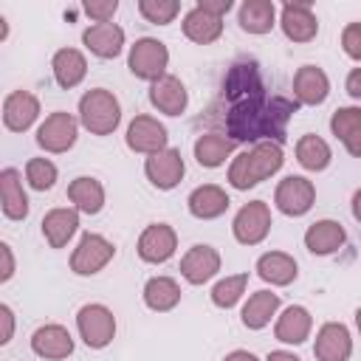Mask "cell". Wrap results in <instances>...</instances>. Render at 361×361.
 Masks as SVG:
<instances>
[{"instance_id": "2", "label": "cell", "mask_w": 361, "mask_h": 361, "mask_svg": "<svg viewBox=\"0 0 361 361\" xmlns=\"http://www.w3.org/2000/svg\"><path fill=\"white\" fill-rule=\"evenodd\" d=\"M285 164V155H282V144L276 141H262V144H254L251 149H243L240 155H234L231 166H228V183L240 192L268 180L271 175H276Z\"/></svg>"}, {"instance_id": "46", "label": "cell", "mask_w": 361, "mask_h": 361, "mask_svg": "<svg viewBox=\"0 0 361 361\" xmlns=\"http://www.w3.org/2000/svg\"><path fill=\"white\" fill-rule=\"evenodd\" d=\"M223 361H259L254 353H248V350H231Z\"/></svg>"}, {"instance_id": "22", "label": "cell", "mask_w": 361, "mask_h": 361, "mask_svg": "<svg viewBox=\"0 0 361 361\" xmlns=\"http://www.w3.org/2000/svg\"><path fill=\"white\" fill-rule=\"evenodd\" d=\"M228 206H231V200H228L226 189L217 186V183L195 186V189L189 192V197H186V209H189V214L197 217V220H214V217L226 214Z\"/></svg>"}, {"instance_id": "38", "label": "cell", "mask_w": 361, "mask_h": 361, "mask_svg": "<svg viewBox=\"0 0 361 361\" xmlns=\"http://www.w3.org/2000/svg\"><path fill=\"white\" fill-rule=\"evenodd\" d=\"M56 164L51 161V158H28L25 161V180H28V186L31 189H37V192H45V189H51L54 183H56Z\"/></svg>"}, {"instance_id": "19", "label": "cell", "mask_w": 361, "mask_h": 361, "mask_svg": "<svg viewBox=\"0 0 361 361\" xmlns=\"http://www.w3.org/2000/svg\"><path fill=\"white\" fill-rule=\"evenodd\" d=\"M82 42L99 59H116L124 48V28L116 23H93L82 31Z\"/></svg>"}, {"instance_id": "23", "label": "cell", "mask_w": 361, "mask_h": 361, "mask_svg": "<svg viewBox=\"0 0 361 361\" xmlns=\"http://www.w3.org/2000/svg\"><path fill=\"white\" fill-rule=\"evenodd\" d=\"M327 93H330V79L319 65H302L293 73V96L299 104L316 107L327 99Z\"/></svg>"}, {"instance_id": "47", "label": "cell", "mask_w": 361, "mask_h": 361, "mask_svg": "<svg viewBox=\"0 0 361 361\" xmlns=\"http://www.w3.org/2000/svg\"><path fill=\"white\" fill-rule=\"evenodd\" d=\"M265 361H302V358L293 355V353H288V350H274V353H268Z\"/></svg>"}, {"instance_id": "13", "label": "cell", "mask_w": 361, "mask_h": 361, "mask_svg": "<svg viewBox=\"0 0 361 361\" xmlns=\"http://www.w3.org/2000/svg\"><path fill=\"white\" fill-rule=\"evenodd\" d=\"M279 25L290 42H310L319 34V20H316L310 3H305V0L285 3L279 11Z\"/></svg>"}, {"instance_id": "40", "label": "cell", "mask_w": 361, "mask_h": 361, "mask_svg": "<svg viewBox=\"0 0 361 361\" xmlns=\"http://www.w3.org/2000/svg\"><path fill=\"white\" fill-rule=\"evenodd\" d=\"M82 8H85V14H87L90 20H96V23H110L113 14L118 11V0H87Z\"/></svg>"}, {"instance_id": "8", "label": "cell", "mask_w": 361, "mask_h": 361, "mask_svg": "<svg viewBox=\"0 0 361 361\" xmlns=\"http://www.w3.org/2000/svg\"><path fill=\"white\" fill-rule=\"evenodd\" d=\"M313 200H316V186L302 175H288L274 189V206L288 217L307 214L313 209Z\"/></svg>"}, {"instance_id": "5", "label": "cell", "mask_w": 361, "mask_h": 361, "mask_svg": "<svg viewBox=\"0 0 361 361\" xmlns=\"http://www.w3.org/2000/svg\"><path fill=\"white\" fill-rule=\"evenodd\" d=\"M76 330H79V338L90 350H104L116 338V316L102 302L82 305L76 310Z\"/></svg>"}, {"instance_id": "14", "label": "cell", "mask_w": 361, "mask_h": 361, "mask_svg": "<svg viewBox=\"0 0 361 361\" xmlns=\"http://www.w3.org/2000/svg\"><path fill=\"white\" fill-rule=\"evenodd\" d=\"M313 355H316V361H350L353 336H350L347 324H341V322L322 324L316 333V341H313Z\"/></svg>"}, {"instance_id": "35", "label": "cell", "mask_w": 361, "mask_h": 361, "mask_svg": "<svg viewBox=\"0 0 361 361\" xmlns=\"http://www.w3.org/2000/svg\"><path fill=\"white\" fill-rule=\"evenodd\" d=\"M141 296H144V305L149 310L166 313V310L178 307V302H180V285L172 276H149L144 282Z\"/></svg>"}, {"instance_id": "1", "label": "cell", "mask_w": 361, "mask_h": 361, "mask_svg": "<svg viewBox=\"0 0 361 361\" xmlns=\"http://www.w3.org/2000/svg\"><path fill=\"white\" fill-rule=\"evenodd\" d=\"M296 113V104L282 96H254L231 104L226 116V133L240 144H262V141H285V127L290 116Z\"/></svg>"}, {"instance_id": "49", "label": "cell", "mask_w": 361, "mask_h": 361, "mask_svg": "<svg viewBox=\"0 0 361 361\" xmlns=\"http://www.w3.org/2000/svg\"><path fill=\"white\" fill-rule=\"evenodd\" d=\"M355 327H358V336H361V307L355 310Z\"/></svg>"}, {"instance_id": "11", "label": "cell", "mask_w": 361, "mask_h": 361, "mask_svg": "<svg viewBox=\"0 0 361 361\" xmlns=\"http://www.w3.org/2000/svg\"><path fill=\"white\" fill-rule=\"evenodd\" d=\"M124 141H127V147H130L133 152L155 155V152L166 149L169 133H166V127H164L155 116H135V118L127 124Z\"/></svg>"}, {"instance_id": "45", "label": "cell", "mask_w": 361, "mask_h": 361, "mask_svg": "<svg viewBox=\"0 0 361 361\" xmlns=\"http://www.w3.org/2000/svg\"><path fill=\"white\" fill-rule=\"evenodd\" d=\"M344 90H347V93H350L355 102H361V68H353V71L347 73Z\"/></svg>"}, {"instance_id": "29", "label": "cell", "mask_w": 361, "mask_h": 361, "mask_svg": "<svg viewBox=\"0 0 361 361\" xmlns=\"http://www.w3.org/2000/svg\"><path fill=\"white\" fill-rule=\"evenodd\" d=\"M330 133L353 158H361V107H338L330 116Z\"/></svg>"}, {"instance_id": "16", "label": "cell", "mask_w": 361, "mask_h": 361, "mask_svg": "<svg viewBox=\"0 0 361 361\" xmlns=\"http://www.w3.org/2000/svg\"><path fill=\"white\" fill-rule=\"evenodd\" d=\"M31 350L45 361H62L73 353V336L62 324H39L31 333Z\"/></svg>"}, {"instance_id": "28", "label": "cell", "mask_w": 361, "mask_h": 361, "mask_svg": "<svg viewBox=\"0 0 361 361\" xmlns=\"http://www.w3.org/2000/svg\"><path fill=\"white\" fill-rule=\"evenodd\" d=\"M0 203H3V214L8 220H25L28 217V195H25L20 172L14 166H6L0 172Z\"/></svg>"}, {"instance_id": "3", "label": "cell", "mask_w": 361, "mask_h": 361, "mask_svg": "<svg viewBox=\"0 0 361 361\" xmlns=\"http://www.w3.org/2000/svg\"><path fill=\"white\" fill-rule=\"evenodd\" d=\"M121 121V104L113 90L107 87H90L79 99V124L90 135H110L116 133Z\"/></svg>"}, {"instance_id": "15", "label": "cell", "mask_w": 361, "mask_h": 361, "mask_svg": "<svg viewBox=\"0 0 361 361\" xmlns=\"http://www.w3.org/2000/svg\"><path fill=\"white\" fill-rule=\"evenodd\" d=\"M217 271H220V251L214 245L197 243L180 257V276L189 285H203V282L214 279Z\"/></svg>"}, {"instance_id": "4", "label": "cell", "mask_w": 361, "mask_h": 361, "mask_svg": "<svg viewBox=\"0 0 361 361\" xmlns=\"http://www.w3.org/2000/svg\"><path fill=\"white\" fill-rule=\"evenodd\" d=\"M166 65H169V48L155 39V37H141L130 45L127 54V68L135 79L144 82H158L161 76H166Z\"/></svg>"}, {"instance_id": "34", "label": "cell", "mask_w": 361, "mask_h": 361, "mask_svg": "<svg viewBox=\"0 0 361 361\" xmlns=\"http://www.w3.org/2000/svg\"><path fill=\"white\" fill-rule=\"evenodd\" d=\"M279 310V293L274 290H257L248 296V302L243 305V313H240V322L243 327L248 330H262Z\"/></svg>"}, {"instance_id": "33", "label": "cell", "mask_w": 361, "mask_h": 361, "mask_svg": "<svg viewBox=\"0 0 361 361\" xmlns=\"http://www.w3.org/2000/svg\"><path fill=\"white\" fill-rule=\"evenodd\" d=\"M237 23L245 34H268L276 25V6L271 0H245L237 8Z\"/></svg>"}, {"instance_id": "27", "label": "cell", "mask_w": 361, "mask_h": 361, "mask_svg": "<svg viewBox=\"0 0 361 361\" xmlns=\"http://www.w3.org/2000/svg\"><path fill=\"white\" fill-rule=\"evenodd\" d=\"M183 37L197 42V45H212L220 39L223 34V17H214L209 11H203L200 6H192L186 14H183Z\"/></svg>"}, {"instance_id": "24", "label": "cell", "mask_w": 361, "mask_h": 361, "mask_svg": "<svg viewBox=\"0 0 361 361\" xmlns=\"http://www.w3.org/2000/svg\"><path fill=\"white\" fill-rule=\"evenodd\" d=\"M39 228L51 248H65L71 243V237L79 231V212L68 209V206H56V209L45 212Z\"/></svg>"}, {"instance_id": "32", "label": "cell", "mask_w": 361, "mask_h": 361, "mask_svg": "<svg viewBox=\"0 0 361 361\" xmlns=\"http://www.w3.org/2000/svg\"><path fill=\"white\" fill-rule=\"evenodd\" d=\"M68 200L82 214H99L104 209V186L90 175H79L68 183Z\"/></svg>"}, {"instance_id": "10", "label": "cell", "mask_w": 361, "mask_h": 361, "mask_svg": "<svg viewBox=\"0 0 361 361\" xmlns=\"http://www.w3.org/2000/svg\"><path fill=\"white\" fill-rule=\"evenodd\" d=\"M144 175H147V180H149L155 189H161V192L175 189V186L183 180V175H186V164H183L180 149L166 147V149H161V152H155V155H147V161H144Z\"/></svg>"}, {"instance_id": "6", "label": "cell", "mask_w": 361, "mask_h": 361, "mask_svg": "<svg viewBox=\"0 0 361 361\" xmlns=\"http://www.w3.org/2000/svg\"><path fill=\"white\" fill-rule=\"evenodd\" d=\"M116 257V245L104 237V234H96V231H87L79 237L73 254H71V271L76 276H93L99 274L110 259Z\"/></svg>"}, {"instance_id": "25", "label": "cell", "mask_w": 361, "mask_h": 361, "mask_svg": "<svg viewBox=\"0 0 361 361\" xmlns=\"http://www.w3.org/2000/svg\"><path fill=\"white\" fill-rule=\"evenodd\" d=\"M344 240H347V231L338 220H316L305 231V248L310 254H319V257L338 251L344 245Z\"/></svg>"}, {"instance_id": "31", "label": "cell", "mask_w": 361, "mask_h": 361, "mask_svg": "<svg viewBox=\"0 0 361 361\" xmlns=\"http://www.w3.org/2000/svg\"><path fill=\"white\" fill-rule=\"evenodd\" d=\"M237 149V141L231 135H223V133H203L197 141H195V161L206 169H214V166H223L226 158H231Z\"/></svg>"}, {"instance_id": "36", "label": "cell", "mask_w": 361, "mask_h": 361, "mask_svg": "<svg viewBox=\"0 0 361 361\" xmlns=\"http://www.w3.org/2000/svg\"><path fill=\"white\" fill-rule=\"evenodd\" d=\"M296 161L307 169V172H322L330 166L333 161V149L324 138L313 135V133H305L299 141H296Z\"/></svg>"}, {"instance_id": "21", "label": "cell", "mask_w": 361, "mask_h": 361, "mask_svg": "<svg viewBox=\"0 0 361 361\" xmlns=\"http://www.w3.org/2000/svg\"><path fill=\"white\" fill-rule=\"evenodd\" d=\"M149 104L164 116H180L189 104V93L178 76H161L149 85Z\"/></svg>"}, {"instance_id": "48", "label": "cell", "mask_w": 361, "mask_h": 361, "mask_svg": "<svg viewBox=\"0 0 361 361\" xmlns=\"http://www.w3.org/2000/svg\"><path fill=\"white\" fill-rule=\"evenodd\" d=\"M350 206H353V217L361 223V189H355V195H353V203H350Z\"/></svg>"}, {"instance_id": "39", "label": "cell", "mask_w": 361, "mask_h": 361, "mask_svg": "<svg viewBox=\"0 0 361 361\" xmlns=\"http://www.w3.org/2000/svg\"><path fill=\"white\" fill-rule=\"evenodd\" d=\"M138 11L152 25H169L180 14L178 0H138Z\"/></svg>"}, {"instance_id": "9", "label": "cell", "mask_w": 361, "mask_h": 361, "mask_svg": "<svg viewBox=\"0 0 361 361\" xmlns=\"http://www.w3.org/2000/svg\"><path fill=\"white\" fill-rule=\"evenodd\" d=\"M271 231V209L265 200H251L245 203L234 220H231V234L240 245H259Z\"/></svg>"}, {"instance_id": "43", "label": "cell", "mask_w": 361, "mask_h": 361, "mask_svg": "<svg viewBox=\"0 0 361 361\" xmlns=\"http://www.w3.org/2000/svg\"><path fill=\"white\" fill-rule=\"evenodd\" d=\"M0 322H3V333H0V344H8L14 338V313L8 305H0Z\"/></svg>"}, {"instance_id": "18", "label": "cell", "mask_w": 361, "mask_h": 361, "mask_svg": "<svg viewBox=\"0 0 361 361\" xmlns=\"http://www.w3.org/2000/svg\"><path fill=\"white\" fill-rule=\"evenodd\" d=\"M223 93L231 99V104H237V102H243V99L265 96L262 76H259L257 65H254V62H234V65H231V71L226 73Z\"/></svg>"}, {"instance_id": "41", "label": "cell", "mask_w": 361, "mask_h": 361, "mask_svg": "<svg viewBox=\"0 0 361 361\" xmlns=\"http://www.w3.org/2000/svg\"><path fill=\"white\" fill-rule=\"evenodd\" d=\"M341 48L350 59L361 62V23H350L341 31Z\"/></svg>"}, {"instance_id": "30", "label": "cell", "mask_w": 361, "mask_h": 361, "mask_svg": "<svg viewBox=\"0 0 361 361\" xmlns=\"http://www.w3.org/2000/svg\"><path fill=\"white\" fill-rule=\"evenodd\" d=\"M51 71H54L56 85L71 90V87L82 85V79L87 76V59L76 48H59L54 54V59H51Z\"/></svg>"}, {"instance_id": "17", "label": "cell", "mask_w": 361, "mask_h": 361, "mask_svg": "<svg viewBox=\"0 0 361 361\" xmlns=\"http://www.w3.org/2000/svg\"><path fill=\"white\" fill-rule=\"evenodd\" d=\"M39 118V99L28 90H11L3 99V124L11 133H25Z\"/></svg>"}, {"instance_id": "26", "label": "cell", "mask_w": 361, "mask_h": 361, "mask_svg": "<svg viewBox=\"0 0 361 361\" xmlns=\"http://www.w3.org/2000/svg\"><path fill=\"white\" fill-rule=\"evenodd\" d=\"M254 271H257V276H259L262 282L276 285V288H285V285H290V282L296 279L299 265H296V259H293L290 254H285V251H265V254L257 259Z\"/></svg>"}, {"instance_id": "44", "label": "cell", "mask_w": 361, "mask_h": 361, "mask_svg": "<svg viewBox=\"0 0 361 361\" xmlns=\"http://www.w3.org/2000/svg\"><path fill=\"white\" fill-rule=\"evenodd\" d=\"M195 6H200L203 11H209V14H214V17H226L234 3H231V0H197Z\"/></svg>"}, {"instance_id": "7", "label": "cell", "mask_w": 361, "mask_h": 361, "mask_svg": "<svg viewBox=\"0 0 361 361\" xmlns=\"http://www.w3.org/2000/svg\"><path fill=\"white\" fill-rule=\"evenodd\" d=\"M76 135H79V121L65 110H54L37 127V147L51 155H59L76 144Z\"/></svg>"}, {"instance_id": "12", "label": "cell", "mask_w": 361, "mask_h": 361, "mask_svg": "<svg viewBox=\"0 0 361 361\" xmlns=\"http://www.w3.org/2000/svg\"><path fill=\"white\" fill-rule=\"evenodd\" d=\"M175 248H178V234H175V228H172L169 223H149V226L141 231L138 245H135L138 257H141L144 262H149V265L166 262V259L175 254Z\"/></svg>"}, {"instance_id": "20", "label": "cell", "mask_w": 361, "mask_h": 361, "mask_svg": "<svg viewBox=\"0 0 361 361\" xmlns=\"http://www.w3.org/2000/svg\"><path fill=\"white\" fill-rule=\"evenodd\" d=\"M310 330H313V316L307 307L302 305H288L279 316H276V324H274V336L276 341L282 344H305L310 338Z\"/></svg>"}, {"instance_id": "37", "label": "cell", "mask_w": 361, "mask_h": 361, "mask_svg": "<svg viewBox=\"0 0 361 361\" xmlns=\"http://www.w3.org/2000/svg\"><path fill=\"white\" fill-rule=\"evenodd\" d=\"M245 285H248V271H240V274H231V276L214 282V288H212V293H209V296H212V305L220 307V310L234 307V305L243 299Z\"/></svg>"}, {"instance_id": "42", "label": "cell", "mask_w": 361, "mask_h": 361, "mask_svg": "<svg viewBox=\"0 0 361 361\" xmlns=\"http://www.w3.org/2000/svg\"><path fill=\"white\" fill-rule=\"evenodd\" d=\"M14 276V254L8 243H0V282H8Z\"/></svg>"}]
</instances>
